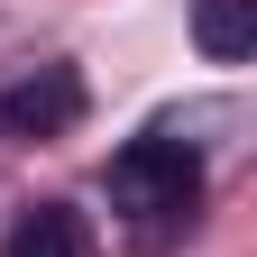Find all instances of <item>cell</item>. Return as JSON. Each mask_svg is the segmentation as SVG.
Segmentation results:
<instances>
[{"label": "cell", "instance_id": "cell-4", "mask_svg": "<svg viewBox=\"0 0 257 257\" xmlns=\"http://www.w3.org/2000/svg\"><path fill=\"white\" fill-rule=\"evenodd\" d=\"M0 257H92V239H83V220L64 202H37L10 239H0Z\"/></svg>", "mask_w": 257, "mask_h": 257}, {"label": "cell", "instance_id": "cell-2", "mask_svg": "<svg viewBox=\"0 0 257 257\" xmlns=\"http://www.w3.org/2000/svg\"><path fill=\"white\" fill-rule=\"evenodd\" d=\"M83 119V83L64 74V64H37L28 83L0 92V128L10 138H55V128H74Z\"/></svg>", "mask_w": 257, "mask_h": 257}, {"label": "cell", "instance_id": "cell-1", "mask_svg": "<svg viewBox=\"0 0 257 257\" xmlns=\"http://www.w3.org/2000/svg\"><path fill=\"white\" fill-rule=\"evenodd\" d=\"M202 202V166L184 138H128L110 156V211H128L138 230H175Z\"/></svg>", "mask_w": 257, "mask_h": 257}, {"label": "cell", "instance_id": "cell-3", "mask_svg": "<svg viewBox=\"0 0 257 257\" xmlns=\"http://www.w3.org/2000/svg\"><path fill=\"white\" fill-rule=\"evenodd\" d=\"M193 46L211 64H248L257 55V0H202L193 10Z\"/></svg>", "mask_w": 257, "mask_h": 257}]
</instances>
